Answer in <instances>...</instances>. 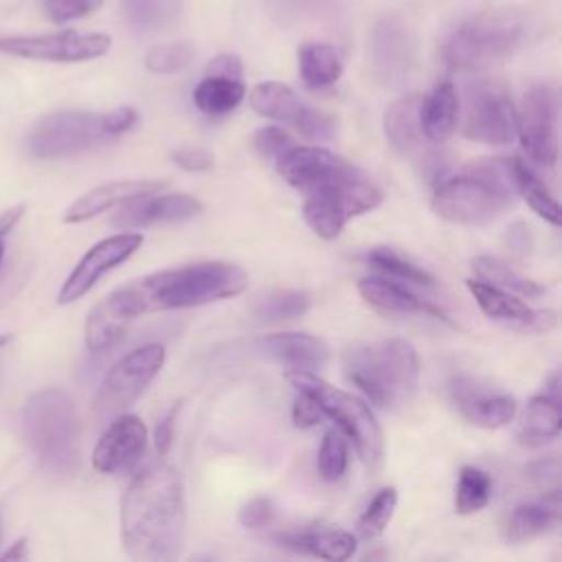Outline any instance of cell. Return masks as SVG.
<instances>
[{
    "label": "cell",
    "mask_w": 562,
    "mask_h": 562,
    "mask_svg": "<svg viewBox=\"0 0 562 562\" xmlns=\"http://www.w3.org/2000/svg\"><path fill=\"white\" fill-rule=\"evenodd\" d=\"M187 536V505L180 472L154 463L132 479L121 501V544L134 560H173Z\"/></svg>",
    "instance_id": "cell-1"
},
{
    "label": "cell",
    "mask_w": 562,
    "mask_h": 562,
    "mask_svg": "<svg viewBox=\"0 0 562 562\" xmlns=\"http://www.w3.org/2000/svg\"><path fill=\"white\" fill-rule=\"evenodd\" d=\"M248 274L228 261H198L151 272L116 288L101 301L114 318L130 325L136 316L195 307L237 296L246 290Z\"/></svg>",
    "instance_id": "cell-2"
},
{
    "label": "cell",
    "mask_w": 562,
    "mask_h": 562,
    "mask_svg": "<svg viewBox=\"0 0 562 562\" xmlns=\"http://www.w3.org/2000/svg\"><path fill=\"white\" fill-rule=\"evenodd\" d=\"M516 184L509 158H481L435 187L432 211L452 224L481 226L514 202Z\"/></svg>",
    "instance_id": "cell-3"
},
{
    "label": "cell",
    "mask_w": 562,
    "mask_h": 562,
    "mask_svg": "<svg viewBox=\"0 0 562 562\" xmlns=\"http://www.w3.org/2000/svg\"><path fill=\"white\" fill-rule=\"evenodd\" d=\"M342 371L371 404L393 408L406 402L415 391L419 360L408 340L389 338L347 347L342 353Z\"/></svg>",
    "instance_id": "cell-4"
},
{
    "label": "cell",
    "mask_w": 562,
    "mask_h": 562,
    "mask_svg": "<svg viewBox=\"0 0 562 562\" xmlns=\"http://www.w3.org/2000/svg\"><path fill=\"white\" fill-rule=\"evenodd\" d=\"M22 435L40 465L55 474H72L79 465V413L64 389H42L20 413Z\"/></svg>",
    "instance_id": "cell-5"
},
{
    "label": "cell",
    "mask_w": 562,
    "mask_h": 562,
    "mask_svg": "<svg viewBox=\"0 0 562 562\" xmlns=\"http://www.w3.org/2000/svg\"><path fill=\"white\" fill-rule=\"evenodd\" d=\"M522 26L514 13H481L459 24L441 46V59L450 70H485L514 53Z\"/></svg>",
    "instance_id": "cell-6"
},
{
    "label": "cell",
    "mask_w": 562,
    "mask_h": 562,
    "mask_svg": "<svg viewBox=\"0 0 562 562\" xmlns=\"http://www.w3.org/2000/svg\"><path fill=\"white\" fill-rule=\"evenodd\" d=\"M285 380L294 389L310 391L318 406L323 408L325 417L336 422V426L342 430L347 439L353 441L364 468L369 472H375L382 463V430L380 424L369 408V404L347 391H340L336 386H329L325 380L318 378V373L312 371H299L288 369Z\"/></svg>",
    "instance_id": "cell-7"
},
{
    "label": "cell",
    "mask_w": 562,
    "mask_h": 562,
    "mask_svg": "<svg viewBox=\"0 0 562 562\" xmlns=\"http://www.w3.org/2000/svg\"><path fill=\"white\" fill-rule=\"evenodd\" d=\"M382 191L353 165L305 193L303 220L323 239H336L347 220L373 211Z\"/></svg>",
    "instance_id": "cell-8"
},
{
    "label": "cell",
    "mask_w": 562,
    "mask_h": 562,
    "mask_svg": "<svg viewBox=\"0 0 562 562\" xmlns=\"http://www.w3.org/2000/svg\"><path fill=\"white\" fill-rule=\"evenodd\" d=\"M114 140L101 123V114L86 110H59L42 116L26 136V151L37 160L75 156Z\"/></svg>",
    "instance_id": "cell-9"
},
{
    "label": "cell",
    "mask_w": 562,
    "mask_h": 562,
    "mask_svg": "<svg viewBox=\"0 0 562 562\" xmlns=\"http://www.w3.org/2000/svg\"><path fill=\"white\" fill-rule=\"evenodd\" d=\"M165 364V347L158 342H147L130 353H125L119 362L112 364L97 395V415L101 419L116 417L130 404H134L147 384L158 375Z\"/></svg>",
    "instance_id": "cell-10"
},
{
    "label": "cell",
    "mask_w": 562,
    "mask_h": 562,
    "mask_svg": "<svg viewBox=\"0 0 562 562\" xmlns=\"http://www.w3.org/2000/svg\"><path fill=\"white\" fill-rule=\"evenodd\" d=\"M463 136L485 145H505L518 136V110L496 81H476L465 92Z\"/></svg>",
    "instance_id": "cell-11"
},
{
    "label": "cell",
    "mask_w": 562,
    "mask_h": 562,
    "mask_svg": "<svg viewBox=\"0 0 562 562\" xmlns=\"http://www.w3.org/2000/svg\"><path fill=\"white\" fill-rule=\"evenodd\" d=\"M518 136L527 162L553 169L558 162V94L549 83H536L518 110Z\"/></svg>",
    "instance_id": "cell-12"
},
{
    "label": "cell",
    "mask_w": 562,
    "mask_h": 562,
    "mask_svg": "<svg viewBox=\"0 0 562 562\" xmlns=\"http://www.w3.org/2000/svg\"><path fill=\"white\" fill-rule=\"evenodd\" d=\"M110 35L105 33H77L59 31L46 35H15L0 40V53L35 59V61H57L75 64L88 61L105 55L110 50Z\"/></svg>",
    "instance_id": "cell-13"
},
{
    "label": "cell",
    "mask_w": 562,
    "mask_h": 562,
    "mask_svg": "<svg viewBox=\"0 0 562 562\" xmlns=\"http://www.w3.org/2000/svg\"><path fill=\"white\" fill-rule=\"evenodd\" d=\"M140 244L143 235L136 231H123L97 241L92 248L86 250V255L77 261V266L61 283L57 292V303L68 305L86 296L103 274L127 261L140 248Z\"/></svg>",
    "instance_id": "cell-14"
},
{
    "label": "cell",
    "mask_w": 562,
    "mask_h": 562,
    "mask_svg": "<svg viewBox=\"0 0 562 562\" xmlns=\"http://www.w3.org/2000/svg\"><path fill=\"white\" fill-rule=\"evenodd\" d=\"M147 428L138 415L119 413L92 450V468L101 474L132 470L145 454Z\"/></svg>",
    "instance_id": "cell-15"
},
{
    "label": "cell",
    "mask_w": 562,
    "mask_h": 562,
    "mask_svg": "<svg viewBox=\"0 0 562 562\" xmlns=\"http://www.w3.org/2000/svg\"><path fill=\"white\" fill-rule=\"evenodd\" d=\"M470 294L474 296L481 312L494 321H501L509 327L531 331V334H547L558 327V312L555 310H536L514 296L507 290H501L492 283L481 279L465 281Z\"/></svg>",
    "instance_id": "cell-16"
},
{
    "label": "cell",
    "mask_w": 562,
    "mask_h": 562,
    "mask_svg": "<svg viewBox=\"0 0 562 562\" xmlns=\"http://www.w3.org/2000/svg\"><path fill=\"white\" fill-rule=\"evenodd\" d=\"M116 209V215L110 220L114 228H145L151 224L187 222L200 215L202 202L187 193H151L130 200Z\"/></svg>",
    "instance_id": "cell-17"
},
{
    "label": "cell",
    "mask_w": 562,
    "mask_h": 562,
    "mask_svg": "<svg viewBox=\"0 0 562 562\" xmlns=\"http://www.w3.org/2000/svg\"><path fill=\"white\" fill-rule=\"evenodd\" d=\"M448 389L457 411L481 428H501L516 415V400L512 395L490 391L472 378L459 375L450 382Z\"/></svg>",
    "instance_id": "cell-18"
},
{
    "label": "cell",
    "mask_w": 562,
    "mask_h": 562,
    "mask_svg": "<svg viewBox=\"0 0 562 562\" xmlns=\"http://www.w3.org/2000/svg\"><path fill=\"white\" fill-rule=\"evenodd\" d=\"M347 160L334 151L316 145H292L281 158H277L279 176L296 191H312L323 182L347 169Z\"/></svg>",
    "instance_id": "cell-19"
},
{
    "label": "cell",
    "mask_w": 562,
    "mask_h": 562,
    "mask_svg": "<svg viewBox=\"0 0 562 562\" xmlns=\"http://www.w3.org/2000/svg\"><path fill=\"white\" fill-rule=\"evenodd\" d=\"M162 189H167L165 180H114V182H105L99 184L94 189H90L88 193H83L81 198H77L61 215L64 224H81L88 222L110 209H116L130 200L143 198V195H151V193H160Z\"/></svg>",
    "instance_id": "cell-20"
},
{
    "label": "cell",
    "mask_w": 562,
    "mask_h": 562,
    "mask_svg": "<svg viewBox=\"0 0 562 562\" xmlns=\"http://www.w3.org/2000/svg\"><path fill=\"white\" fill-rule=\"evenodd\" d=\"M257 347L266 358L299 371L318 373L329 360L327 342L318 336L303 334V331L270 334V336H263Z\"/></svg>",
    "instance_id": "cell-21"
},
{
    "label": "cell",
    "mask_w": 562,
    "mask_h": 562,
    "mask_svg": "<svg viewBox=\"0 0 562 562\" xmlns=\"http://www.w3.org/2000/svg\"><path fill=\"white\" fill-rule=\"evenodd\" d=\"M279 547L290 549L294 553H305L331 562L347 560L356 553V536L327 525L314 527H299V529H283L274 536Z\"/></svg>",
    "instance_id": "cell-22"
},
{
    "label": "cell",
    "mask_w": 562,
    "mask_h": 562,
    "mask_svg": "<svg viewBox=\"0 0 562 562\" xmlns=\"http://www.w3.org/2000/svg\"><path fill=\"white\" fill-rule=\"evenodd\" d=\"M358 292L360 296L382 310V312H397V314H422V316H432L437 321L443 323H452L448 312H443L439 305L419 299L417 294H413L408 288H404L402 283L395 281H386L382 277H367L358 281Z\"/></svg>",
    "instance_id": "cell-23"
},
{
    "label": "cell",
    "mask_w": 562,
    "mask_h": 562,
    "mask_svg": "<svg viewBox=\"0 0 562 562\" xmlns=\"http://www.w3.org/2000/svg\"><path fill=\"white\" fill-rule=\"evenodd\" d=\"M560 490H549L538 501L516 505L503 525V536L512 544L533 540L560 522Z\"/></svg>",
    "instance_id": "cell-24"
},
{
    "label": "cell",
    "mask_w": 562,
    "mask_h": 562,
    "mask_svg": "<svg viewBox=\"0 0 562 562\" xmlns=\"http://www.w3.org/2000/svg\"><path fill=\"white\" fill-rule=\"evenodd\" d=\"M373 61L380 77L389 83L406 77L413 61V42L402 24L386 20L378 26L373 35Z\"/></svg>",
    "instance_id": "cell-25"
},
{
    "label": "cell",
    "mask_w": 562,
    "mask_h": 562,
    "mask_svg": "<svg viewBox=\"0 0 562 562\" xmlns=\"http://www.w3.org/2000/svg\"><path fill=\"white\" fill-rule=\"evenodd\" d=\"M422 94H404L384 112V136L397 154H411L422 143Z\"/></svg>",
    "instance_id": "cell-26"
},
{
    "label": "cell",
    "mask_w": 562,
    "mask_h": 562,
    "mask_svg": "<svg viewBox=\"0 0 562 562\" xmlns=\"http://www.w3.org/2000/svg\"><path fill=\"white\" fill-rule=\"evenodd\" d=\"M560 428H562L560 397L540 391L527 404V408L520 417L516 437L522 446L538 448V446H544V443L553 441L560 435Z\"/></svg>",
    "instance_id": "cell-27"
},
{
    "label": "cell",
    "mask_w": 562,
    "mask_h": 562,
    "mask_svg": "<svg viewBox=\"0 0 562 562\" xmlns=\"http://www.w3.org/2000/svg\"><path fill=\"white\" fill-rule=\"evenodd\" d=\"M459 119V97L450 81H441L435 90L424 97L422 103V132L432 143H446Z\"/></svg>",
    "instance_id": "cell-28"
},
{
    "label": "cell",
    "mask_w": 562,
    "mask_h": 562,
    "mask_svg": "<svg viewBox=\"0 0 562 562\" xmlns=\"http://www.w3.org/2000/svg\"><path fill=\"white\" fill-rule=\"evenodd\" d=\"M248 101L257 114L279 121V123H288L292 127H296L301 123V119L307 110V105L294 94V90L279 81L257 83L250 90Z\"/></svg>",
    "instance_id": "cell-29"
},
{
    "label": "cell",
    "mask_w": 562,
    "mask_h": 562,
    "mask_svg": "<svg viewBox=\"0 0 562 562\" xmlns=\"http://www.w3.org/2000/svg\"><path fill=\"white\" fill-rule=\"evenodd\" d=\"M246 97V83L237 77L204 75L193 88V103L206 116H224L233 112Z\"/></svg>",
    "instance_id": "cell-30"
},
{
    "label": "cell",
    "mask_w": 562,
    "mask_h": 562,
    "mask_svg": "<svg viewBox=\"0 0 562 562\" xmlns=\"http://www.w3.org/2000/svg\"><path fill=\"white\" fill-rule=\"evenodd\" d=\"M299 72L307 88L334 86L342 75V59L331 44L310 42L299 48Z\"/></svg>",
    "instance_id": "cell-31"
},
{
    "label": "cell",
    "mask_w": 562,
    "mask_h": 562,
    "mask_svg": "<svg viewBox=\"0 0 562 562\" xmlns=\"http://www.w3.org/2000/svg\"><path fill=\"white\" fill-rule=\"evenodd\" d=\"M512 171H514L516 191L525 198V202L531 206V211H536L544 222L558 226L560 224V206H558L555 198L551 195L549 187L533 173L531 165L525 158H514Z\"/></svg>",
    "instance_id": "cell-32"
},
{
    "label": "cell",
    "mask_w": 562,
    "mask_h": 562,
    "mask_svg": "<svg viewBox=\"0 0 562 562\" xmlns=\"http://www.w3.org/2000/svg\"><path fill=\"white\" fill-rule=\"evenodd\" d=\"M472 270L474 274L485 281V283H492L501 290H507L512 294H518L522 299H536L540 296L544 290L540 283H536L533 279L520 274L518 270H514L512 266H507L505 261L501 259H494V257H487V255H481V257H474L472 259Z\"/></svg>",
    "instance_id": "cell-33"
},
{
    "label": "cell",
    "mask_w": 562,
    "mask_h": 562,
    "mask_svg": "<svg viewBox=\"0 0 562 562\" xmlns=\"http://www.w3.org/2000/svg\"><path fill=\"white\" fill-rule=\"evenodd\" d=\"M492 496V479L485 470L463 465L459 472L454 507L459 514H474L487 505Z\"/></svg>",
    "instance_id": "cell-34"
},
{
    "label": "cell",
    "mask_w": 562,
    "mask_h": 562,
    "mask_svg": "<svg viewBox=\"0 0 562 562\" xmlns=\"http://www.w3.org/2000/svg\"><path fill=\"white\" fill-rule=\"evenodd\" d=\"M367 261L382 270L384 274L393 277V279H400L404 283H417V285H430L435 279L430 272H426L424 268L415 266L413 261L404 259L402 255H397L395 250L386 248V246H378L373 250H369L367 255Z\"/></svg>",
    "instance_id": "cell-35"
},
{
    "label": "cell",
    "mask_w": 562,
    "mask_h": 562,
    "mask_svg": "<svg viewBox=\"0 0 562 562\" xmlns=\"http://www.w3.org/2000/svg\"><path fill=\"white\" fill-rule=\"evenodd\" d=\"M395 505H397V492L395 487H382L371 501L369 505L364 507V512L360 514L358 522H356V531L360 538L364 540H373L378 538L386 525L391 522L393 518V512H395Z\"/></svg>",
    "instance_id": "cell-36"
},
{
    "label": "cell",
    "mask_w": 562,
    "mask_h": 562,
    "mask_svg": "<svg viewBox=\"0 0 562 562\" xmlns=\"http://www.w3.org/2000/svg\"><path fill=\"white\" fill-rule=\"evenodd\" d=\"M310 310V294L299 290H279L272 294H266L255 312L263 321H292L303 316Z\"/></svg>",
    "instance_id": "cell-37"
},
{
    "label": "cell",
    "mask_w": 562,
    "mask_h": 562,
    "mask_svg": "<svg viewBox=\"0 0 562 562\" xmlns=\"http://www.w3.org/2000/svg\"><path fill=\"white\" fill-rule=\"evenodd\" d=\"M180 0H121L123 13L136 29H156L173 18Z\"/></svg>",
    "instance_id": "cell-38"
},
{
    "label": "cell",
    "mask_w": 562,
    "mask_h": 562,
    "mask_svg": "<svg viewBox=\"0 0 562 562\" xmlns=\"http://www.w3.org/2000/svg\"><path fill=\"white\" fill-rule=\"evenodd\" d=\"M349 452H347V437L338 430H327L323 435L321 448H318V474L323 481L334 483L338 481L347 470Z\"/></svg>",
    "instance_id": "cell-39"
},
{
    "label": "cell",
    "mask_w": 562,
    "mask_h": 562,
    "mask_svg": "<svg viewBox=\"0 0 562 562\" xmlns=\"http://www.w3.org/2000/svg\"><path fill=\"white\" fill-rule=\"evenodd\" d=\"M191 59H193V48L189 44H184V42H178V44L154 46L145 55V66L151 72L169 75V72H178L182 68H187Z\"/></svg>",
    "instance_id": "cell-40"
},
{
    "label": "cell",
    "mask_w": 562,
    "mask_h": 562,
    "mask_svg": "<svg viewBox=\"0 0 562 562\" xmlns=\"http://www.w3.org/2000/svg\"><path fill=\"white\" fill-rule=\"evenodd\" d=\"M292 145H294L292 136H290L283 127H279V125H266V127H259V130L252 134V147H255V151H257L261 158H268V160L281 158Z\"/></svg>",
    "instance_id": "cell-41"
},
{
    "label": "cell",
    "mask_w": 562,
    "mask_h": 562,
    "mask_svg": "<svg viewBox=\"0 0 562 562\" xmlns=\"http://www.w3.org/2000/svg\"><path fill=\"white\" fill-rule=\"evenodd\" d=\"M299 134L303 138H310V140H329L334 134H336V119L329 116L327 112H321V110H314L307 105L301 123L296 125Z\"/></svg>",
    "instance_id": "cell-42"
},
{
    "label": "cell",
    "mask_w": 562,
    "mask_h": 562,
    "mask_svg": "<svg viewBox=\"0 0 562 562\" xmlns=\"http://www.w3.org/2000/svg\"><path fill=\"white\" fill-rule=\"evenodd\" d=\"M101 0H46V13L53 22H70L90 15Z\"/></svg>",
    "instance_id": "cell-43"
},
{
    "label": "cell",
    "mask_w": 562,
    "mask_h": 562,
    "mask_svg": "<svg viewBox=\"0 0 562 562\" xmlns=\"http://www.w3.org/2000/svg\"><path fill=\"white\" fill-rule=\"evenodd\" d=\"M296 391L299 393L292 404V422L296 428H312L325 417V413L310 391L305 389H296Z\"/></svg>",
    "instance_id": "cell-44"
},
{
    "label": "cell",
    "mask_w": 562,
    "mask_h": 562,
    "mask_svg": "<svg viewBox=\"0 0 562 562\" xmlns=\"http://www.w3.org/2000/svg\"><path fill=\"white\" fill-rule=\"evenodd\" d=\"M274 516V505L268 496H255L250 498L248 503L241 505L237 518H239V525L244 527H250V529H259L263 525H268Z\"/></svg>",
    "instance_id": "cell-45"
},
{
    "label": "cell",
    "mask_w": 562,
    "mask_h": 562,
    "mask_svg": "<svg viewBox=\"0 0 562 562\" xmlns=\"http://www.w3.org/2000/svg\"><path fill=\"white\" fill-rule=\"evenodd\" d=\"M529 479L538 487H544L547 492L549 490H558V483H560V459L555 454H551V457L533 461L529 465Z\"/></svg>",
    "instance_id": "cell-46"
},
{
    "label": "cell",
    "mask_w": 562,
    "mask_h": 562,
    "mask_svg": "<svg viewBox=\"0 0 562 562\" xmlns=\"http://www.w3.org/2000/svg\"><path fill=\"white\" fill-rule=\"evenodd\" d=\"M101 123H103V130L112 138H116V136L130 132L138 123V112L130 105H121V108H114V110L101 114Z\"/></svg>",
    "instance_id": "cell-47"
},
{
    "label": "cell",
    "mask_w": 562,
    "mask_h": 562,
    "mask_svg": "<svg viewBox=\"0 0 562 562\" xmlns=\"http://www.w3.org/2000/svg\"><path fill=\"white\" fill-rule=\"evenodd\" d=\"M171 160L184 171H206L213 167V158L204 149H178L171 154Z\"/></svg>",
    "instance_id": "cell-48"
},
{
    "label": "cell",
    "mask_w": 562,
    "mask_h": 562,
    "mask_svg": "<svg viewBox=\"0 0 562 562\" xmlns=\"http://www.w3.org/2000/svg\"><path fill=\"white\" fill-rule=\"evenodd\" d=\"M419 169H422L424 178L437 187L439 182L446 180L448 160H446V156L439 154V151H426V154L422 156V160H419Z\"/></svg>",
    "instance_id": "cell-49"
},
{
    "label": "cell",
    "mask_w": 562,
    "mask_h": 562,
    "mask_svg": "<svg viewBox=\"0 0 562 562\" xmlns=\"http://www.w3.org/2000/svg\"><path fill=\"white\" fill-rule=\"evenodd\" d=\"M505 239H507V246H509L516 255L525 257V255H529V252H531L533 237H531V231H529V226H527V224L516 222L514 226H509V231L505 233Z\"/></svg>",
    "instance_id": "cell-50"
},
{
    "label": "cell",
    "mask_w": 562,
    "mask_h": 562,
    "mask_svg": "<svg viewBox=\"0 0 562 562\" xmlns=\"http://www.w3.org/2000/svg\"><path fill=\"white\" fill-rule=\"evenodd\" d=\"M209 75H226V77H237L244 79V68L237 55L233 53H222L217 55L209 66H206Z\"/></svg>",
    "instance_id": "cell-51"
},
{
    "label": "cell",
    "mask_w": 562,
    "mask_h": 562,
    "mask_svg": "<svg viewBox=\"0 0 562 562\" xmlns=\"http://www.w3.org/2000/svg\"><path fill=\"white\" fill-rule=\"evenodd\" d=\"M176 413L178 408H171L156 426L154 430V443H156V450L158 454H167L169 448H171V441H173V426H176Z\"/></svg>",
    "instance_id": "cell-52"
},
{
    "label": "cell",
    "mask_w": 562,
    "mask_h": 562,
    "mask_svg": "<svg viewBox=\"0 0 562 562\" xmlns=\"http://www.w3.org/2000/svg\"><path fill=\"white\" fill-rule=\"evenodd\" d=\"M24 204H15V206H11V209H7L2 215H0V237H7L11 231H13V226L20 222V217L24 215Z\"/></svg>",
    "instance_id": "cell-53"
},
{
    "label": "cell",
    "mask_w": 562,
    "mask_h": 562,
    "mask_svg": "<svg viewBox=\"0 0 562 562\" xmlns=\"http://www.w3.org/2000/svg\"><path fill=\"white\" fill-rule=\"evenodd\" d=\"M29 540L26 538H18L2 555H0V560H26V555H29Z\"/></svg>",
    "instance_id": "cell-54"
},
{
    "label": "cell",
    "mask_w": 562,
    "mask_h": 562,
    "mask_svg": "<svg viewBox=\"0 0 562 562\" xmlns=\"http://www.w3.org/2000/svg\"><path fill=\"white\" fill-rule=\"evenodd\" d=\"M9 340H11V336H9V334H0V347H4Z\"/></svg>",
    "instance_id": "cell-55"
},
{
    "label": "cell",
    "mask_w": 562,
    "mask_h": 562,
    "mask_svg": "<svg viewBox=\"0 0 562 562\" xmlns=\"http://www.w3.org/2000/svg\"><path fill=\"white\" fill-rule=\"evenodd\" d=\"M2 257H4V237H0V263H2Z\"/></svg>",
    "instance_id": "cell-56"
},
{
    "label": "cell",
    "mask_w": 562,
    "mask_h": 562,
    "mask_svg": "<svg viewBox=\"0 0 562 562\" xmlns=\"http://www.w3.org/2000/svg\"><path fill=\"white\" fill-rule=\"evenodd\" d=\"M0 538H2V514H0Z\"/></svg>",
    "instance_id": "cell-57"
}]
</instances>
